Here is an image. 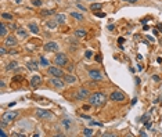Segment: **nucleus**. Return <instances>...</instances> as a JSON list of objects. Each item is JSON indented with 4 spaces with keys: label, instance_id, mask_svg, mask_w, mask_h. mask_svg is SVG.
I'll list each match as a JSON object with an SVG mask.
<instances>
[{
    "label": "nucleus",
    "instance_id": "4c0bfd02",
    "mask_svg": "<svg viewBox=\"0 0 162 137\" xmlns=\"http://www.w3.org/2000/svg\"><path fill=\"white\" fill-rule=\"evenodd\" d=\"M73 68H75V66H73L72 64H71V65H68V69H69V71H73Z\"/></svg>",
    "mask_w": 162,
    "mask_h": 137
},
{
    "label": "nucleus",
    "instance_id": "9d476101",
    "mask_svg": "<svg viewBox=\"0 0 162 137\" xmlns=\"http://www.w3.org/2000/svg\"><path fill=\"white\" fill-rule=\"evenodd\" d=\"M17 39H15V36H13V35H10V36H7L6 40H4V44H6L7 47H14V46H17Z\"/></svg>",
    "mask_w": 162,
    "mask_h": 137
},
{
    "label": "nucleus",
    "instance_id": "0eeeda50",
    "mask_svg": "<svg viewBox=\"0 0 162 137\" xmlns=\"http://www.w3.org/2000/svg\"><path fill=\"white\" fill-rule=\"evenodd\" d=\"M36 115L39 118H42V119H51L53 118V114L47 110H38L36 111Z\"/></svg>",
    "mask_w": 162,
    "mask_h": 137
},
{
    "label": "nucleus",
    "instance_id": "a878e982",
    "mask_svg": "<svg viewBox=\"0 0 162 137\" xmlns=\"http://www.w3.org/2000/svg\"><path fill=\"white\" fill-rule=\"evenodd\" d=\"M148 121H150V114H145V115L141 116V122L143 123H147Z\"/></svg>",
    "mask_w": 162,
    "mask_h": 137
},
{
    "label": "nucleus",
    "instance_id": "e433bc0d",
    "mask_svg": "<svg viewBox=\"0 0 162 137\" xmlns=\"http://www.w3.org/2000/svg\"><path fill=\"white\" fill-rule=\"evenodd\" d=\"M0 136H1V137H6V133H4V130H3V129H0Z\"/></svg>",
    "mask_w": 162,
    "mask_h": 137
},
{
    "label": "nucleus",
    "instance_id": "5701e85b",
    "mask_svg": "<svg viewBox=\"0 0 162 137\" xmlns=\"http://www.w3.org/2000/svg\"><path fill=\"white\" fill-rule=\"evenodd\" d=\"M90 10H93V11L101 10V4H100V3H93V4L90 6Z\"/></svg>",
    "mask_w": 162,
    "mask_h": 137
},
{
    "label": "nucleus",
    "instance_id": "f03ea898",
    "mask_svg": "<svg viewBox=\"0 0 162 137\" xmlns=\"http://www.w3.org/2000/svg\"><path fill=\"white\" fill-rule=\"evenodd\" d=\"M54 64L58 66H65L68 64V58L67 55L64 54V53H58V54L54 57Z\"/></svg>",
    "mask_w": 162,
    "mask_h": 137
},
{
    "label": "nucleus",
    "instance_id": "a211bd4d",
    "mask_svg": "<svg viewBox=\"0 0 162 137\" xmlns=\"http://www.w3.org/2000/svg\"><path fill=\"white\" fill-rule=\"evenodd\" d=\"M64 79H65V82H67V83L76 82V76H73V75H65V76H64Z\"/></svg>",
    "mask_w": 162,
    "mask_h": 137
},
{
    "label": "nucleus",
    "instance_id": "39448f33",
    "mask_svg": "<svg viewBox=\"0 0 162 137\" xmlns=\"http://www.w3.org/2000/svg\"><path fill=\"white\" fill-rule=\"evenodd\" d=\"M17 116H18L17 111H11V112H6V114L3 115V118H1V119H3V121H6L7 123H10V122H13L15 118H17Z\"/></svg>",
    "mask_w": 162,
    "mask_h": 137
},
{
    "label": "nucleus",
    "instance_id": "dca6fc26",
    "mask_svg": "<svg viewBox=\"0 0 162 137\" xmlns=\"http://www.w3.org/2000/svg\"><path fill=\"white\" fill-rule=\"evenodd\" d=\"M7 71H13V69H18V64L15 62V61H13V62H8L6 66Z\"/></svg>",
    "mask_w": 162,
    "mask_h": 137
},
{
    "label": "nucleus",
    "instance_id": "aec40b11",
    "mask_svg": "<svg viewBox=\"0 0 162 137\" xmlns=\"http://www.w3.org/2000/svg\"><path fill=\"white\" fill-rule=\"evenodd\" d=\"M7 32H8L7 26L1 22V25H0V35H1V36H7Z\"/></svg>",
    "mask_w": 162,
    "mask_h": 137
},
{
    "label": "nucleus",
    "instance_id": "f257e3e1",
    "mask_svg": "<svg viewBox=\"0 0 162 137\" xmlns=\"http://www.w3.org/2000/svg\"><path fill=\"white\" fill-rule=\"evenodd\" d=\"M105 100H107V97L104 94L97 91V93H93L89 97V104L93 105V107H101V105H104Z\"/></svg>",
    "mask_w": 162,
    "mask_h": 137
},
{
    "label": "nucleus",
    "instance_id": "412c9836",
    "mask_svg": "<svg viewBox=\"0 0 162 137\" xmlns=\"http://www.w3.org/2000/svg\"><path fill=\"white\" fill-rule=\"evenodd\" d=\"M1 18L7 20V21H13V14H10V13H1Z\"/></svg>",
    "mask_w": 162,
    "mask_h": 137
},
{
    "label": "nucleus",
    "instance_id": "393cba45",
    "mask_svg": "<svg viewBox=\"0 0 162 137\" xmlns=\"http://www.w3.org/2000/svg\"><path fill=\"white\" fill-rule=\"evenodd\" d=\"M17 35L21 36V38H26V32H25L24 29H17Z\"/></svg>",
    "mask_w": 162,
    "mask_h": 137
},
{
    "label": "nucleus",
    "instance_id": "2eb2a0df",
    "mask_svg": "<svg viewBox=\"0 0 162 137\" xmlns=\"http://www.w3.org/2000/svg\"><path fill=\"white\" fill-rule=\"evenodd\" d=\"M40 80H42V78L39 76V75H35V76H32V80H31V85H32V87H35L38 83H40Z\"/></svg>",
    "mask_w": 162,
    "mask_h": 137
},
{
    "label": "nucleus",
    "instance_id": "ea45409f",
    "mask_svg": "<svg viewBox=\"0 0 162 137\" xmlns=\"http://www.w3.org/2000/svg\"><path fill=\"white\" fill-rule=\"evenodd\" d=\"M96 60H97V61H101V55H96Z\"/></svg>",
    "mask_w": 162,
    "mask_h": 137
},
{
    "label": "nucleus",
    "instance_id": "f704fd0d",
    "mask_svg": "<svg viewBox=\"0 0 162 137\" xmlns=\"http://www.w3.org/2000/svg\"><path fill=\"white\" fill-rule=\"evenodd\" d=\"M96 15L100 17V18H103V17H105V14H104V13H96Z\"/></svg>",
    "mask_w": 162,
    "mask_h": 137
},
{
    "label": "nucleus",
    "instance_id": "f3484780",
    "mask_svg": "<svg viewBox=\"0 0 162 137\" xmlns=\"http://www.w3.org/2000/svg\"><path fill=\"white\" fill-rule=\"evenodd\" d=\"M26 65H28V68L31 69V71H38V68H39V66H38V64H36L35 61H29Z\"/></svg>",
    "mask_w": 162,
    "mask_h": 137
},
{
    "label": "nucleus",
    "instance_id": "37998d69",
    "mask_svg": "<svg viewBox=\"0 0 162 137\" xmlns=\"http://www.w3.org/2000/svg\"><path fill=\"white\" fill-rule=\"evenodd\" d=\"M129 1H130V3H136V1H137V0H129Z\"/></svg>",
    "mask_w": 162,
    "mask_h": 137
},
{
    "label": "nucleus",
    "instance_id": "4468645a",
    "mask_svg": "<svg viewBox=\"0 0 162 137\" xmlns=\"http://www.w3.org/2000/svg\"><path fill=\"white\" fill-rule=\"evenodd\" d=\"M71 17H72V18H75L76 21H83V20H84V17L80 13H75V11H72V13H71Z\"/></svg>",
    "mask_w": 162,
    "mask_h": 137
},
{
    "label": "nucleus",
    "instance_id": "7ed1b4c3",
    "mask_svg": "<svg viewBox=\"0 0 162 137\" xmlns=\"http://www.w3.org/2000/svg\"><path fill=\"white\" fill-rule=\"evenodd\" d=\"M47 72H49V75L56 76V78H62V76H64V71L60 69V68H57V66H49Z\"/></svg>",
    "mask_w": 162,
    "mask_h": 137
},
{
    "label": "nucleus",
    "instance_id": "473e14b6",
    "mask_svg": "<svg viewBox=\"0 0 162 137\" xmlns=\"http://www.w3.org/2000/svg\"><path fill=\"white\" fill-rule=\"evenodd\" d=\"M107 28H108V31H115V25H112V24L111 25H108Z\"/></svg>",
    "mask_w": 162,
    "mask_h": 137
},
{
    "label": "nucleus",
    "instance_id": "79ce46f5",
    "mask_svg": "<svg viewBox=\"0 0 162 137\" xmlns=\"http://www.w3.org/2000/svg\"><path fill=\"white\" fill-rule=\"evenodd\" d=\"M15 3H22V0H15Z\"/></svg>",
    "mask_w": 162,
    "mask_h": 137
},
{
    "label": "nucleus",
    "instance_id": "72a5a7b5",
    "mask_svg": "<svg viewBox=\"0 0 162 137\" xmlns=\"http://www.w3.org/2000/svg\"><path fill=\"white\" fill-rule=\"evenodd\" d=\"M0 53H1V55H6V49H4V47H1V49H0Z\"/></svg>",
    "mask_w": 162,
    "mask_h": 137
},
{
    "label": "nucleus",
    "instance_id": "423d86ee",
    "mask_svg": "<svg viewBox=\"0 0 162 137\" xmlns=\"http://www.w3.org/2000/svg\"><path fill=\"white\" fill-rule=\"evenodd\" d=\"M110 98L112 101H117V103H122V101H125V94L121 91H114V93H111Z\"/></svg>",
    "mask_w": 162,
    "mask_h": 137
},
{
    "label": "nucleus",
    "instance_id": "7c9ffc66",
    "mask_svg": "<svg viewBox=\"0 0 162 137\" xmlns=\"http://www.w3.org/2000/svg\"><path fill=\"white\" fill-rule=\"evenodd\" d=\"M62 125L67 127V129H69V126H71V123H69V121H68V119H64V121H62Z\"/></svg>",
    "mask_w": 162,
    "mask_h": 137
},
{
    "label": "nucleus",
    "instance_id": "a19ab883",
    "mask_svg": "<svg viewBox=\"0 0 162 137\" xmlns=\"http://www.w3.org/2000/svg\"><path fill=\"white\" fill-rule=\"evenodd\" d=\"M145 126H147V127H151V122L148 121V122H147V123H145Z\"/></svg>",
    "mask_w": 162,
    "mask_h": 137
},
{
    "label": "nucleus",
    "instance_id": "6e6552de",
    "mask_svg": "<svg viewBox=\"0 0 162 137\" xmlns=\"http://www.w3.org/2000/svg\"><path fill=\"white\" fill-rule=\"evenodd\" d=\"M50 85H51V86H54V87H57V89H62L64 86H65L64 80H61L60 78H56V76L50 80Z\"/></svg>",
    "mask_w": 162,
    "mask_h": 137
},
{
    "label": "nucleus",
    "instance_id": "bb28decb",
    "mask_svg": "<svg viewBox=\"0 0 162 137\" xmlns=\"http://www.w3.org/2000/svg\"><path fill=\"white\" fill-rule=\"evenodd\" d=\"M40 65H43V66H47V65H49V61L46 60L45 57H40Z\"/></svg>",
    "mask_w": 162,
    "mask_h": 137
},
{
    "label": "nucleus",
    "instance_id": "f8f14e48",
    "mask_svg": "<svg viewBox=\"0 0 162 137\" xmlns=\"http://www.w3.org/2000/svg\"><path fill=\"white\" fill-rule=\"evenodd\" d=\"M28 29H29V31H31L32 33H35V35H38V33H39V26H38L35 22H31V24H29V25H28Z\"/></svg>",
    "mask_w": 162,
    "mask_h": 137
},
{
    "label": "nucleus",
    "instance_id": "c9c22d12",
    "mask_svg": "<svg viewBox=\"0 0 162 137\" xmlns=\"http://www.w3.org/2000/svg\"><path fill=\"white\" fill-rule=\"evenodd\" d=\"M123 42H125V39H123V38H119V39H118V44H119V46H121Z\"/></svg>",
    "mask_w": 162,
    "mask_h": 137
},
{
    "label": "nucleus",
    "instance_id": "1a4fd4ad",
    "mask_svg": "<svg viewBox=\"0 0 162 137\" xmlns=\"http://www.w3.org/2000/svg\"><path fill=\"white\" fill-rule=\"evenodd\" d=\"M89 76L93 80H103V75H101V72L97 71V69H90Z\"/></svg>",
    "mask_w": 162,
    "mask_h": 137
},
{
    "label": "nucleus",
    "instance_id": "a18cd8bd",
    "mask_svg": "<svg viewBox=\"0 0 162 137\" xmlns=\"http://www.w3.org/2000/svg\"><path fill=\"white\" fill-rule=\"evenodd\" d=\"M161 101H162V97H161Z\"/></svg>",
    "mask_w": 162,
    "mask_h": 137
},
{
    "label": "nucleus",
    "instance_id": "20e7f679",
    "mask_svg": "<svg viewBox=\"0 0 162 137\" xmlns=\"http://www.w3.org/2000/svg\"><path fill=\"white\" fill-rule=\"evenodd\" d=\"M90 93H89V89L87 87H80L76 93V98L78 100H84V98H89Z\"/></svg>",
    "mask_w": 162,
    "mask_h": 137
},
{
    "label": "nucleus",
    "instance_id": "2f4dec72",
    "mask_svg": "<svg viewBox=\"0 0 162 137\" xmlns=\"http://www.w3.org/2000/svg\"><path fill=\"white\" fill-rule=\"evenodd\" d=\"M76 7H78L79 10H82V11H86V10H87L86 7H83V6H82V4H79V3H78V4H76Z\"/></svg>",
    "mask_w": 162,
    "mask_h": 137
},
{
    "label": "nucleus",
    "instance_id": "c756f323",
    "mask_svg": "<svg viewBox=\"0 0 162 137\" xmlns=\"http://www.w3.org/2000/svg\"><path fill=\"white\" fill-rule=\"evenodd\" d=\"M32 4L36 6V7H40L42 6V0H32Z\"/></svg>",
    "mask_w": 162,
    "mask_h": 137
},
{
    "label": "nucleus",
    "instance_id": "ddd939ff",
    "mask_svg": "<svg viewBox=\"0 0 162 137\" xmlns=\"http://www.w3.org/2000/svg\"><path fill=\"white\" fill-rule=\"evenodd\" d=\"M56 21L58 22V24H65V22H67V15H65V14H57Z\"/></svg>",
    "mask_w": 162,
    "mask_h": 137
},
{
    "label": "nucleus",
    "instance_id": "58836bf2",
    "mask_svg": "<svg viewBox=\"0 0 162 137\" xmlns=\"http://www.w3.org/2000/svg\"><path fill=\"white\" fill-rule=\"evenodd\" d=\"M83 110H84V111H87V110H90V105H84V107H83Z\"/></svg>",
    "mask_w": 162,
    "mask_h": 137
},
{
    "label": "nucleus",
    "instance_id": "4be33fe9",
    "mask_svg": "<svg viewBox=\"0 0 162 137\" xmlns=\"http://www.w3.org/2000/svg\"><path fill=\"white\" fill-rule=\"evenodd\" d=\"M46 25H47L49 28H53V29H56L57 25H58V22H57V21H47V22H46Z\"/></svg>",
    "mask_w": 162,
    "mask_h": 137
},
{
    "label": "nucleus",
    "instance_id": "b1692460",
    "mask_svg": "<svg viewBox=\"0 0 162 137\" xmlns=\"http://www.w3.org/2000/svg\"><path fill=\"white\" fill-rule=\"evenodd\" d=\"M56 11L54 10H42V15H45V17H47V15H53Z\"/></svg>",
    "mask_w": 162,
    "mask_h": 137
},
{
    "label": "nucleus",
    "instance_id": "c85d7f7f",
    "mask_svg": "<svg viewBox=\"0 0 162 137\" xmlns=\"http://www.w3.org/2000/svg\"><path fill=\"white\" fill-rule=\"evenodd\" d=\"M93 134V130L91 129H84L83 130V136H91Z\"/></svg>",
    "mask_w": 162,
    "mask_h": 137
},
{
    "label": "nucleus",
    "instance_id": "9b49d317",
    "mask_svg": "<svg viewBox=\"0 0 162 137\" xmlns=\"http://www.w3.org/2000/svg\"><path fill=\"white\" fill-rule=\"evenodd\" d=\"M43 49L46 50V51H57L58 50V44L56 43V42H49V43H46L45 46H43Z\"/></svg>",
    "mask_w": 162,
    "mask_h": 137
},
{
    "label": "nucleus",
    "instance_id": "c03bdc74",
    "mask_svg": "<svg viewBox=\"0 0 162 137\" xmlns=\"http://www.w3.org/2000/svg\"><path fill=\"white\" fill-rule=\"evenodd\" d=\"M123 1H129V0H123Z\"/></svg>",
    "mask_w": 162,
    "mask_h": 137
},
{
    "label": "nucleus",
    "instance_id": "cd10ccee",
    "mask_svg": "<svg viewBox=\"0 0 162 137\" xmlns=\"http://www.w3.org/2000/svg\"><path fill=\"white\" fill-rule=\"evenodd\" d=\"M84 57H86V58H91V57H93V51H91V50H86V51H84Z\"/></svg>",
    "mask_w": 162,
    "mask_h": 137
},
{
    "label": "nucleus",
    "instance_id": "6ab92c4d",
    "mask_svg": "<svg viewBox=\"0 0 162 137\" xmlns=\"http://www.w3.org/2000/svg\"><path fill=\"white\" fill-rule=\"evenodd\" d=\"M86 35H87V32H86L84 29H78V31L75 32V36H76V38H84Z\"/></svg>",
    "mask_w": 162,
    "mask_h": 137
}]
</instances>
